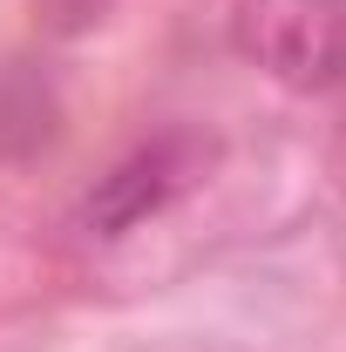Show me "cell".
I'll return each mask as SVG.
<instances>
[{
    "label": "cell",
    "mask_w": 346,
    "mask_h": 352,
    "mask_svg": "<svg viewBox=\"0 0 346 352\" xmlns=\"http://www.w3.org/2000/svg\"><path fill=\"white\" fill-rule=\"evenodd\" d=\"M231 47L285 88L346 82V0H238Z\"/></svg>",
    "instance_id": "1"
},
{
    "label": "cell",
    "mask_w": 346,
    "mask_h": 352,
    "mask_svg": "<svg viewBox=\"0 0 346 352\" xmlns=\"http://www.w3.org/2000/svg\"><path fill=\"white\" fill-rule=\"evenodd\" d=\"M183 183H190V142L163 135V142L136 149L130 163H116V170L88 190L82 223L95 230V237H123V230H136L143 217H156Z\"/></svg>",
    "instance_id": "2"
}]
</instances>
